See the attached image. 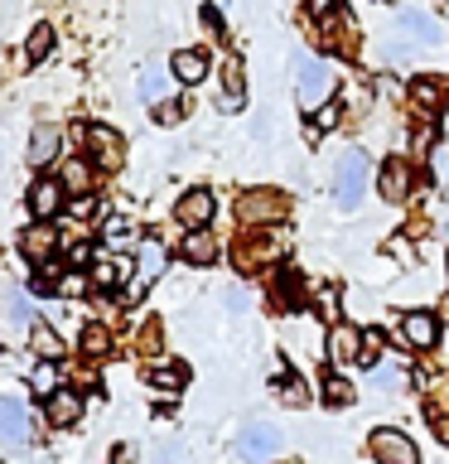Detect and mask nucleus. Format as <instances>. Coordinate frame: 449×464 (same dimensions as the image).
<instances>
[{
  "label": "nucleus",
  "instance_id": "nucleus-5",
  "mask_svg": "<svg viewBox=\"0 0 449 464\" xmlns=\"http://www.w3.org/2000/svg\"><path fill=\"white\" fill-rule=\"evenodd\" d=\"M82 145H87V160H92L97 169H116V165H121V155H126V140L116 136L107 121L82 126Z\"/></svg>",
  "mask_w": 449,
  "mask_h": 464
},
{
  "label": "nucleus",
  "instance_id": "nucleus-7",
  "mask_svg": "<svg viewBox=\"0 0 449 464\" xmlns=\"http://www.w3.org/2000/svg\"><path fill=\"white\" fill-rule=\"evenodd\" d=\"M368 450H372V459H377V464H420V450H416V440H411L406 430H391V426L372 430Z\"/></svg>",
  "mask_w": 449,
  "mask_h": 464
},
{
  "label": "nucleus",
  "instance_id": "nucleus-37",
  "mask_svg": "<svg viewBox=\"0 0 449 464\" xmlns=\"http://www.w3.org/2000/svg\"><path fill=\"white\" fill-rule=\"evenodd\" d=\"M155 121H159V126H179V121H184V102H179V97L159 102V107H155Z\"/></svg>",
  "mask_w": 449,
  "mask_h": 464
},
{
  "label": "nucleus",
  "instance_id": "nucleus-35",
  "mask_svg": "<svg viewBox=\"0 0 449 464\" xmlns=\"http://www.w3.org/2000/svg\"><path fill=\"white\" fill-rule=\"evenodd\" d=\"M358 392H353V382H343V377H324V401L329 406H348Z\"/></svg>",
  "mask_w": 449,
  "mask_h": 464
},
{
  "label": "nucleus",
  "instance_id": "nucleus-23",
  "mask_svg": "<svg viewBox=\"0 0 449 464\" xmlns=\"http://www.w3.org/2000/svg\"><path fill=\"white\" fill-rule=\"evenodd\" d=\"M188 382V372L179 368V362H159V368H150V387L159 392V397H179Z\"/></svg>",
  "mask_w": 449,
  "mask_h": 464
},
{
  "label": "nucleus",
  "instance_id": "nucleus-18",
  "mask_svg": "<svg viewBox=\"0 0 449 464\" xmlns=\"http://www.w3.org/2000/svg\"><path fill=\"white\" fill-rule=\"evenodd\" d=\"M169 92H174V72L159 68V63H145L140 68V102L159 107V102H169Z\"/></svg>",
  "mask_w": 449,
  "mask_h": 464
},
{
  "label": "nucleus",
  "instance_id": "nucleus-26",
  "mask_svg": "<svg viewBox=\"0 0 449 464\" xmlns=\"http://www.w3.org/2000/svg\"><path fill=\"white\" fill-rule=\"evenodd\" d=\"M101 242H107L111 252H126V246H140L136 227H130L126 218H107V227H101Z\"/></svg>",
  "mask_w": 449,
  "mask_h": 464
},
{
  "label": "nucleus",
  "instance_id": "nucleus-15",
  "mask_svg": "<svg viewBox=\"0 0 449 464\" xmlns=\"http://www.w3.org/2000/svg\"><path fill=\"white\" fill-rule=\"evenodd\" d=\"M20 252L34 261V266H43V261H53L58 252V232L49 223H34V227H24V237H20Z\"/></svg>",
  "mask_w": 449,
  "mask_h": 464
},
{
  "label": "nucleus",
  "instance_id": "nucleus-34",
  "mask_svg": "<svg viewBox=\"0 0 449 464\" xmlns=\"http://www.w3.org/2000/svg\"><path fill=\"white\" fill-rule=\"evenodd\" d=\"M275 397H281L285 406H304V401H310V392H304V382H300L295 372H290V377H281V382H275Z\"/></svg>",
  "mask_w": 449,
  "mask_h": 464
},
{
  "label": "nucleus",
  "instance_id": "nucleus-14",
  "mask_svg": "<svg viewBox=\"0 0 449 464\" xmlns=\"http://www.w3.org/2000/svg\"><path fill=\"white\" fill-rule=\"evenodd\" d=\"M401 339L411 348H435L440 343V319H435L430 310H411L401 319Z\"/></svg>",
  "mask_w": 449,
  "mask_h": 464
},
{
  "label": "nucleus",
  "instance_id": "nucleus-31",
  "mask_svg": "<svg viewBox=\"0 0 449 464\" xmlns=\"http://www.w3.org/2000/svg\"><path fill=\"white\" fill-rule=\"evenodd\" d=\"M5 314L14 324H34V300H29L24 290H5Z\"/></svg>",
  "mask_w": 449,
  "mask_h": 464
},
{
  "label": "nucleus",
  "instance_id": "nucleus-2",
  "mask_svg": "<svg viewBox=\"0 0 449 464\" xmlns=\"http://www.w3.org/2000/svg\"><path fill=\"white\" fill-rule=\"evenodd\" d=\"M333 194H339V208H348V213L362 203V194H368V155L362 150L339 155V165H333Z\"/></svg>",
  "mask_w": 449,
  "mask_h": 464
},
{
  "label": "nucleus",
  "instance_id": "nucleus-39",
  "mask_svg": "<svg viewBox=\"0 0 449 464\" xmlns=\"http://www.w3.org/2000/svg\"><path fill=\"white\" fill-rule=\"evenodd\" d=\"M140 455H136V445H116L111 450V464H136Z\"/></svg>",
  "mask_w": 449,
  "mask_h": 464
},
{
  "label": "nucleus",
  "instance_id": "nucleus-6",
  "mask_svg": "<svg viewBox=\"0 0 449 464\" xmlns=\"http://www.w3.org/2000/svg\"><path fill=\"white\" fill-rule=\"evenodd\" d=\"M281 430L275 426H266V420H252V426H242V435H237V455L246 459V464H266V459H275L281 455Z\"/></svg>",
  "mask_w": 449,
  "mask_h": 464
},
{
  "label": "nucleus",
  "instance_id": "nucleus-25",
  "mask_svg": "<svg viewBox=\"0 0 449 464\" xmlns=\"http://www.w3.org/2000/svg\"><path fill=\"white\" fill-rule=\"evenodd\" d=\"M78 348H82V358H107L111 353V329L107 324H87L78 334Z\"/></svg>",
  "mask_w": 449,
  "mask_h": 464
},
{
  "label": "nucleus",
  "instance_id": "nucleus-1",
  "mask_svg": "<svg viewBox=\"0 0 449 464\" xmlns=\"http://www.w3.org/2000/svg\"><path fill=\"white\" fill-rule=\"evenodd\" d=\"M333 92H339V78H333V68L324 63V58L314 53H295V97L304 111H319L329 107Z\"/></svg>",
  "mask_w": 449,
  "mask_h": 464
},
{
  "label": "nucleus",
  "instance_id": "nucleus-12",
  "mask_svg": "<svg viewBox=\"0 0 449 464\" xmlns=\"http://www.w3.org/2000/svg\"><path fill=\"white\" fill-rule=\"evenodd\" d=\"M377 194L391 198V203H401L406 194H411V165H406V155H391L382 174H377Z\"/></svg>",
  "mask_w": 449,
  "mask_h": 464
},
{
  "label": "nucleus",
  "instance_id": "nucleus-36",
  "mask_svg": "<svg viewBox=\"0 0 449 464\" xmlns=\"http://www.w3.org/2000/svg\"><path fill=\"white\" fill-rule=\"evenodd\" d=\"M53 290H58V295H82V290H87V276H82V271H58Z\"/></svg>",
  "mask_w": 449,
  "mask_h": 464
},
{
  "label": "nucleus",
  "instance_id": "nucleus-38",
  "mask_svg": "<svg viewBox=\"0 0 449 464\" xmlns=\"http://www.w3.org/2000/svg\"><path fill=\"white\" fill-rule=\"evenodd\" d=\"M396 377H401L396 368H377V377H372V382L382 387V392H391V387H396Z\"/></svg>",
  "mask_w": 449,
  "mask_h": 464
},
{
  "label": "nucleus",
  "instance_id": "nucleus-42",
  "mask_svg": "<svg viewBox=\"0 0 449 464\" xmlns=\"http://www.w3.org/2000/svg\"><path fill=\"white\" fill-rule=\"evenodd\" d=\"M213 5H227V0H213Z\"/></svg>",
  "mask_w": 449,
  "mask_h": 464
},
{
  "label": "nucleus",
  "instance_id": "nucleus-19",
  "mask_svg": "<svg viewBox=\"0 0 449 464\" xmlns=\"http://www.w3.org/2000/svg\"><path fill=\"white\" fill-rule=\"evenodd\" d=\"M358 353H362V329L333 324V329H329V358H333V362H358Z\"/></svg>",
  "mask_w": 449,
  "mask_h": 464
},
{
  "label": "nucleus",
  "instance_id": "nucleus-41",
  "mask_svg": "<svg viewBox=\"0 0 449 464\" xmlns=\"http://www.w3.org/2000/svg\"><path fill=\"white\" fill-rule=\"evenodd\" d=\"M435 435H440V445H449V416H435Z\"/></svg>",
  "mask_w": 449,
  "mask_h": 464
},
{
  "label": "nucleus",
  "instance_id": "nucleus-13",
  "mask_svg": "<svg viewBox=\"0 0 449 464\" xmlns=\"http://www.w3.org/2000/svg\"><path fill=\"white\" fill-rule=\"evenodd\" d=\"M58 150H63V130H58L53 121H39V126H34V136H29V165H34V169L53 165Z\"/></svg>",
  "mask_w": 449,
  "mask_h": 464
},
{
  "label": "nucleus",
  "instance_id": "nucleus-20",
  "mask_svg": "<svg viewBox=\"0 0 449 464\" xmlns=\"http://www.w3.org/2000/svg\"><path fill=\"white\" fill-rule=\"evenodd\" d=\"M396 34L416 39V44H435V39H440V24H435L425 10H401L396 14Z\"/></svg>",
  "mask_w": 449,
  "mask_h": 464
},
{
  "label": "nucleus",
  "instance_id": "nucleus-8",
  "mask_svg": "<svg viewBox=\"0 0 449 464\" xmlns=\"http://www.w3.org/2000/svg\"><path fill=\"white\" fill-rule=\"evenodd\" d=\"M63 179H53V174H39L34 184H29V194H24V203H29V213H34V223H49V218H58L63 213Z\"/></svg>",
  "mask_w": 449,
  "mask_h": 464
},
{
  "label": "nucleus",
  "instance_id": "nucleus-29",
  "mask_svg": "<svg viewBox=\"0 0 449 464\" xmlns=\"http://www.w3.org/2000/svg\"><path fill=\"white\" fill-rule=\"evenodd\" d=\"M411 102H416L420 111H440L444 92H440V82H435V78H416L411 82Z\"/></svg>",
  "mask_w": 449,
  "mask_h": 464
},
{
  "label": "nucleus",
  "instance_id": "nucleus-4",
  "mask_svg": "<svg viewBox=\"0 0 449 464\" xmlns=\"http://www.w3.org/2000/svg\"><path fill=\"white\" fill-rule=\"evenodd\" d=\"M165 261H169V252H165V242L159 237H140V246H136V276H130V285H126V295L130 300H140L145 290H150V281H159V271H165Z\"/></svg>",
  "mask_w": 449,
  "mask_h": 464
},
{
  "label": "nucleus",
  "instance_id": "nucleus-17",
  "mask_svg": "<svg viewBox=\"0 0 449 464\" xmlns=\"http://www.w3.org/2000/svg\"><path fill=\"white\" fill-rule=\"evenodd\" d=\"M179 256L194 261V266H213V261H217V237L208 227H188L184 242H179Z\"/></svg>",
  "mask_w": 449,
  "mask_h": 464
},
{
  "label": "nucleus",
  "instance_id": "nucleus-22",
  "mask_svg": "<svg viewBox=\"0 0 449 464\" xmlns=\"http://www.w3.org/2000/svg\"><path fill=\"white\" fill-rule=\"evenodd\" d=\"M246 102V72H242V58H227L223 63V107L237 111Z\"/></svg>",
  "mask_w": 449,
  "mask_h": 464
},
{
  "label": "nucleus",
  "instance_id": "nucleus-10",
  "mask_svg": "<svg viewBox=\"0 0 449 464\" xmlns=\"http://www.w3.org/2000/svg\"><path fill=\"white\" fill-rule=\"evenodd\" d=\"M43 420H49V426H58V430L78 426V420H82V392H78V387L49 392V397H43Z\"/></svg>",
  "mask_w": 449,
  "mask_h": 464
},
{
  "label": "nucleus",
  "instance_id": "nucleus-33",
  "mask_svg": "<svg viewBox=\"0 0 449 464\" xmlns=\"http://www.w3.org/2000/svg\"><path fill=\"white\" fill-rule=\"evenodd\" d=\"M382 348H387L382 329H362V353H358V362H368V368H377V362H382Z\"/></svg>",
  "mask_w": 449,
  "mask_h": 464
},
{
  "label": "nucleus",
  "instance_id": "nucleus-30",
  "mask_svg": "<svg viewBox=\"0 0 449 464\" xmlns=\"http://www.w3.org/2000/svg\"><path fill=\"white\" fill-rule=\"evenodd\" d=\"M53 24H34V29H29V63H43V58H49L53 53Z\"/></svg>",
  "mask_w": 449,
  "mask_h": 464
},
{
  "label": "nucleus",
  "instance_id": "nucleus-16",
  "mask_svg": "<svg viewBox=\"0 0 449 464\" xmlns=\"http://www.w3.org/2000/svg\"><path fill=\"white\" fill-rule=\"evenodd\" d=\"M169 72H174V82L198 87L203 78H208V53H203V49H179L169 58Z\"/></svg>",
  "mask_w": 449,
  "mask_h": 464
},
{
  "label": "nucleus",
  "instance_id": "nucleus-28",
  "mask_svg": "<svg viewBox=\"0 0 449 464\" xmlns=\"http://www.w3.org/2000/svg\"><path fill=\"white\" fill-rule=\"evenodd\" d=\"M266 256H275V246L266 242V237H246V242H237V266L242 271H252V266H261V261H266Z\"/></svg>",
  "mask_w": 449,
  "mask_h": 464
},
{
  "label": "nucleus",
  "instance_id": "nucleus-3",
  "mask_svg": "<svg viewBox=\"0 0 449 464\" xmlns=\"http://www.w3.org/2000/svg\"><path fill=\"white\" fill-rule=\"evenodd\" d=\"M290 213V198L281 194V188H246V194L237 198V218L242 223H281V218Z\"/></svg>",
  "mask_w": 449,
  "mask_h": 464
},
{
  "label": "nucleus",
  "instance_id": "nucleus-40",
  "mask_svg": "<svg viewBox=\"0 0 449 464\" xmlns=\"http://www.w3.org/2000/svg\"><path fill=\"white\" fill-rule=\"evenodd\" d=\"M310 10L314 14H333V10H339V0H310Z\"/></svg>",
  "mask_w": 449,
  "mask_h": 464
},
{
  "label": "nucleus",
  "instance_id": "nucleus-32",
  "mask_svg": "<svg viewBox=\"0 0 449 464\" xmlns=\"http://www.w3.org/2000/svg\"><path fill=\"white\" fill-rule=\"evenodd\" d=\"M63 382H58V362L53 358H39V368H34V392L39 397H49V392H58Z\"/></svg>",
  "mask_w": 449,
  "mask_h": 464
},
{
  "label": "nucleus",
  "instance_id": "nucleus-27",
  "mask_svg": "<svg viewBox=\"0 0 449 464\" xmlns=\"http://www.w3.org/2000/svg\"><path fill=\"white\" fill-rule=\"evenodd\" d=\"M29 329H34V353L39 358H63V339H58V329L53 324H43V319H34V324H29Z\"/></svg>",
  "mask_w": 449,
  "mask_h": 464
},
{
  "label": "nucleus",
  "instance_id": "nucleus-24",
  "mask_svg": "<svg viewBox=\"0 0 449 464\" xmlns=\"http://www.w3.org/2000/svg\"><path fill=\"white\" fill-rule=\"evenodd\" d=\"M58 179H63L68 194H92V160H78V155H72Z\"/></svg>",
  "mask_w": 449,
  "mask_h": 464
},
{
  "label": "nucleus",
  "instance_id": "nucleus-21",
  "mask_svg": "<svg viewBox=\"0 0 449 464\" xmlns=\"http://www.w3.org/2000/svg\"><path fill=\"white\" fill-rule=\"evenodd\" d=\"M126 271H130V266H126L121 256H97L92 266H87V281H92L97 290H116V285L126 281Z\"/></svg>",
  "mask_w": 449,
  "mask_h": 464
},
{
  "label": "nucleus",
  "instance_id": "nucleus-11",
  "mask_svg": "<svg viewBox=\"0 0 449 464\" xmlns=\"http://www.w3.org/2000/svg\"><path fill=\"white\" fill-rule=\"evenodd\" d=\"M213 213H217L213 188H188V194L174 203V223H179V227H208Z\"/></svg>",
  "mask_w": 449,
  "mask_h": 464
},
{
  "label": "nucleus",
  "instance_id": "nucleus-9",
  "mask_svg": "<svg viewBox=\"0 0 449 464\" xmlns=\"http://www.w3.org/2000/svg\"><path fill=\"white\" fill-rule=\"evenodd\" d=\"M29 445V406L20 397H0V450Z\"/></svg>",
  "mask_w": 449,
  "mask_h": 464
}]
</instances>
